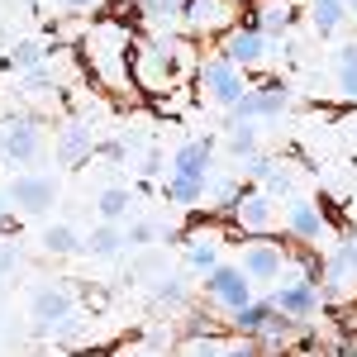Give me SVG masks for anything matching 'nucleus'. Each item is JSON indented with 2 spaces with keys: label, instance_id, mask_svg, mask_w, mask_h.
<instances>
[{
  "label": "nucleus",
  "instance_id": "30",
  "mask_svg": "<svg viewBox=\"0 0 357 357\" xmlns=\"http://www.w3.org/2000/svg\"><path fill=\"white\" fill-rule=\"evenodd\" d=\"M20 267V243H0V276H10Z\"/></svg>",
  "mask_w": 357,
  "mask_h": 357
},
{
  "label": "nucleus",
  "instance_id": "6",
  "mask_svg": "<svg viewBox=\"0 0 357 357\" xmlns=\"http://www.w3.org/2000/svg\"><path fill=\"white\" fill-rule=\"evenodd\" d=\"M200 286H205V301H215L220 310H229V314L257 301V296H252V281L243 276V267H238V262H220V267L205 276Z\"/></svg>",
  "mask_w": 357,
  "mask_h": 357
},
{
  "label": "nucleus",
  "instance_id": "27",
  "mask_svg": "<svg viewBox=\"0 0 357 357\" xmlns=\"http://www.w3.org/2000/svg\"><path fill=\"white\" fill-rule=\"evenodd\" d=\"M124 238H129V248H153L158 238H162V229L153 220H134L129 229H124Z\"/></svg>",
  "mask_w": 357,
  "mask_h": 357
},
{
  "label": "nucleus",
  "instance_id": "21",
  "mask_svg": "<svg viewBox=\"0 0 357 357\" xmlns=\"http://www.w3.org/2000/svg\"><path fill=\"white\" fill-rule=\"evenodd\" d=\"M343 24H348L343 0H310V29H314L319 38H333Z\"/></svg>",
  "mask_w": 357,
  "mask_h": 357
},
{
  "label": "nucleus",
  "instance_id": "7",
  "mask_svg": "<svg viewBox=\"0 0 357 357\" xmlns=\"http://www.w3.org/2000/svg\"><path fill=\"white\" fill-rule=\"evenodd\" d=\"M5 191H10V205L20 215H48L57 205V176H48V172H20Z\"/></svg>",
  "mask_w": 357,
  "mask_h": 357
},
{
  "label": "nucleus",
  "instance_id": "33",
  "mask_svg": "<svg viewBox=\"0 0 357 357\" xmlns=\"http://www.w3.org/2000/svg\"><path fill=\"white\" fill-rule=\"evenodd\" d=\"M343 10H348V20H357V0H343Z\"/></svg>",
  "mask_w": 357,
  "mask_h": 357
},
{
  "label": "nucleus",
  "instance_id": "24",
  "mask_svg": "<svg viewBox=\"0 0 357 357\" xmlns=\"http://www.w3.org/2000/svg\"><path fill=\"white\" fill-rule=\"evenodd\" d=\"M43 252H48V257H72V252H82L77 229H72V224H48V229H43Z\"/></svg>",
  "mask_w": 357,
  "mask_h": 357
},
{
  "label": "nucleus",
  "instance_id": "31",
  "mask_svg": "<svg viewBox=\"0 0 357 357\" xmlns=\"http://www.w3.org/2000/svg\"><path fill=\"white\" fill-rule=\"evenodd\" d=\"M10 210H15V205H10V191H0V234H5V229H15Z\"/></svg>",
  "mask_w": 357,
  "mask_h": 357
},
{
  "label": "nucleus",
  "instance_id": "20",
  "mask_svg": "<svg viewBox=\"0 0 357 357\" xmlns=\"http://www.w3.org/2000/svg\"><path fill=\"white\" fill-rule=\"evenodd\" d=\"M91 153H96L91 129H82V124H67V129H62V138H57V162H62V167H77L82 158H91Z\"/></svg>",
  "mask_w": 357,
  "mask_h": 357
},
{
  "label": "nucleus",
  "instance_id": "11",
  "mask_svg": "<svg viewBox=\"0 0 357 357\" xmlns=\"http://www.w3.org/2000/svg\"><path fill=\"white\" fill-rule=\"evenodd\" d=\"M238 267H243V276L252 286L257 281H281V272H286V248L267 243V238H252L243 248V257H238Z\"/></svg>",
  "mask_w": 357,
  "mask_h": 357
},
{
  "label": "nucleus",
  "instance_id": "32",
  "mask_svg": "<svg viewBox=\"0 0 357 357\" xmlns=\"http://www.w3.org/2000/svg\"><path fill=\"white\" fill-rule=\"evenodd\" d=\"M57 5H62V10H96L100 0H57Z\"/></svg>",
  "mask_w": 357,
  "mask_h": 357
},
{
  "label": "nucleus",
  "instance_id": "26",
  "mask_svg": "<svg viewBox=\"0 0 357 357\" xmlns=\"http://www.w3.org/2000/svg\"><path fill=\"white\" fill-rule=\"evenodd\" d=\"M229 153L238 162L257 158V124H229Z\"/></svg>",
  "mask_w": 357,
  "mask_h": 357
},
{
  "label": "nucleus",
  "instance_id": "4",
  "mask_svg": "<svg viewBox=\"0 0 357 357\" xmlns=\"http://www.w3.org/2000/svg\"><path fill=\"white\" fill-rule=\"evenodd\" d=\"M286 110H291V82L272 77V82L248 86V96L229 114H234V124H257V119H281Z\"/></svg>",
  "mask_w": 357,
  "mask_h": 357
},
{
  "label": "nucleus",
  "instance_id": "10",
  "mask_svg": "<svg viewBox=\"0 0 357 357\" xmlns=\"http://www.w3.org/2000/svg\"><path fill=\"white\" fill-rule=\"evenodd\" d=\"M0 153L15 167L38 162V153H43V129H38L33 119H10V124L0 129Z\"/></svg>",
  "mask_w": 357,
  "mask_h": 357
},
{
  "label": "nucleus",
  "instance_id": "29",
  "mask_svg": "<svg viewBox=\"0 0 357 357\" xmlns=\"http://www.w3.org/2000/svg\"><path fill=\"white\" fill-rule=\"evenodd\" d=\"M138 172H143V176H162V153H158V148H148V153L138 158Z\"/></svg>",
  "mask_w": 357,
  "mask_h": 357
},
{
  "label": "nucleus",
  "instance_id": "12",
  "mask_svg": "<svg viewBox=\"0 0 357 357\" xmlns=\"http://www.w3.org/2000/svg\"><path fill=\"white\" fill-rule=\"evenodd\" d=\"M267 301H272L281 314H291V319H310V314H319V305H324V286H314V281H281Z\"/></svg>",
  "mask_w": 357,
  "mask_h": 357
},
{
  "label": "nucleus",
  "instance_id": "8",
  "mask_svg": "<svg viewBox=\"0 0 357 357\" xmlns=\"http://www.w3.org/2000/svg\"><path fill=\"white\" fill-rule=\"evenodd\" d=\"M267 53H272V38H267L257 24H248V20L220 38V57H229V62H234V67H243V72H248V67H262Z\"/></svg>",
  "mask_w": 357,
  "mask_h": 357
},
{
  "label": "nucleus",
  "instance_id": "22",
  "mask_svg": "<svg viewBox=\"0 0 357 357\" xmlns=\"http://www.w3.org/2000/svg\"><path fill=\"white\" fill-rule=\"evenodd\" d=\"M153 301L167 305V310H186V301H191L186 276H181V272H162L158 281H153Z\"/></svg>",
  "mask_w": 357,
  "mask_h": 357
},
{
  "label": "nucleus",
  "instance_id": "2",
  "mask_svg": "<svg viewBox=\"0 0 357 357\" xmlns=\"http://www.w3.org/2000/svg\"><path fill=\"white\" fill-rule=\"evenodd\" d=\"M86 53L96 62L100 82H110V86L129 82V72H134V43H129V33L119 24H96L91 38H86Z\"/></svg>",
  "mask_w": 357,
  "mask_h": 357
},
{
  "label": "nucleus",
  "instance_id": "13",
  "mask_svg": "<svg viewBox=\"0 0 357 357\" xmlns=\"http://www.w3.org/2000/svg\"><path fill=\"white\" fill-rule=\"evenodd\" d=\"M286 234L301 238V243H319V238L329 234V215H324L314 200L291 195V200H286Z\"/></svg>",
  "mask_w": 357,
  "mask_h": 357
},
{
  "label": "nucleus",
  "instance_id": "19",
  "mask_svg": "<svg viewBox=\"0 0 357 357\" xmlns=\"http://www.w3.org/2000/svg\"><path fill=\"white\" fill-rule=\"evenodd\" d=\"M129 210H134V191H129V186H105V191L96 195V215H100V224H124Z\"/></svg>",
  "mask_w": 357,
  "mask_h": 357
},
{
  "label": "nucleus",
  "instance_id": "17",
  "mask_svg": "<svg viewBox=\"0 0 357 357\" xmlns=\"http://www.w3.org/2000/svg\"><path fill=\"white\" fill-rule=\"evenodd\" d=\"M124 248H129L124 224H96V229L82 238V252H86V257H119Z\"/></svg>",
  "mask_w": 357,
  "mask_h": 357
},
{
  "label": "nucleus",
  "instance_id": "25",
  "mask_svg": "<svg viewBox=\"0 0 357 357\" xmlns=\"http://www.w3.org/2000/svg\"><path fill=\"white\" fill-rule=\"evenodd\" d=\"M186 267H191L195 276H210L220 267V243H215V238H191V243H186Z\"/></svg>",
  "mask_w": 357,
  "mask_h": 357
},
{
  "label": "nucleus",
  "instance_id": "9",
  "mask_svg": "<svg viewBox=\"0 0 357 357\" xmlns=\"http://www.w3.org/2000/svg\"><path fill=\"white\" fill-rule=\"evenodd\" d=\"M29 319H33V329H38V333L53 338V333L72 319V291H67V286H53V281L38 286V291L29 296Z\"/></svg>",
  "mask_w": 357,
  "mask_h": 357
},
{
  "label": "nucleus",
  "instance_id": "16",
  "mask_svg": "<svg viewBox=\"0 0 357 357\" xmlns=\"http://www.w3.org/2000/svg\"><path fill=\"white\" fill-rule=\"evenodd\" d=\"M272 314H276L272 301H252V305H243V310L229 314V329L238 333V338H262V329L272 324Z\"/></svg>",
  "mask_w": 357,
  "mask_h": 357
},
{
  "label": "nucleus",
  "instance_id": "28",
  "mask_svg": "<svg viewBox=\"0 0 357 357\" xmlns=\"http://www.w3.org/2000/svg\"><path fill=\"white\" fill-rule=\"evenodd\" d=\"M220 357H262V338H238V343H224Z\"/></svg>",
  "mask_w": 357,
  "mask_h": 357
},
{
  "label": "nucleus",
  "instance_id": "15",
  "mask_svg": "<svg viewBox=\"0 0 357 357\" xmlns=\"http://www.w3.org/2000/svg\"><path fill=\"white\" fill-rule=\"evenodd\" d=\"M248 24H257L267 38H286L291 24H296V0H257Z\"/></svg>",
  "mask_w": 357,
  "mask_h": 357
},
{
  "label": "nucleus",
  "instance_id": "14",
  "mask_svg": "<svg viewBox=\"0 0 357 357\" xmlns=\"http://www.w3.org/2000/svg\"><path fill=\"white\" fill-rule=\"evenodd\" d=\"M234 220H238V229L243 234H267L276 220V210H272V195L267 191H248L234 200Z\"/></svg>",
  "mask_w": 357,
  "mask_h": 357
},
{
  "label": "nucleus",
  "instance_id": "18",
  "mask_svg": "<svg viewBox=\"0 0 357 357\" xmlns=\"http://www.w3.org/2000/svg\"><path fill=\"white\" fill-rule=\"evenodd\" d=\"M43 62H48V48H43V43H33V38H20V43H10V53H5V72L29 77V72H38Z\"/></svg>",
  "mask_w": 357,
  "mask_h": 357
},
{
  "label": "nucleus",
  "instance_id": "34",
  "mask_svg": "<svg viewBox=\"0 0 357 357\" xmlns=\"http://www.w3.org/2000/svg\"><path fill=\"white\" fill-rule=\"evenodd\" d=\"M20 5H38V0H20Z\"/></svg>",
  "mask_w": 357,
  "mask_h": 357
},
{
  "label": "nucleus",
  "instance_id": "5",
  "mask_svg": "<svg viewBox=\"0 0 357 357\" xmlns=\"http://www.w3.org/2000/svg\"><path fill=\"white\" fill-rule=\"evenodd\" d=\"M200 91L215 100V105H224V110H234L238 100L248 96V72L243 67H234L229 57H205L200 62Z\"/></svg>",
  "mask_w": 357,
  "mask_h": 357
},
{
  "label": "nucleus",
  "instance_id": "23",
  "mask_svg": "<svg viewBox=\"0 0 357 357\" xmlns=\"http://www.w3.org/2000/svg\"><path fill=\"white\" fill-rule=\"evenodd\" d=\"M333 77H338V96L357 100V38L333 53Z\"/></svg>",
  "mask_w": 357,
  "mask_h": 357
},
{
  "label": "nucleus",
  "instance_id": "1",
  "mask_svg": "<svg viewBox=\"0 0 357 357\" xmlns=\"http://www.w3.org/2000/svg\"><path fill=\"white\" fill-rule=\"evenodd\" d=\"M210 172H215V138H191L172 153L162 181V200L167 205H195L210 191Z\"/></svg>",
  "mask_w": 357,
  "mask_h": 357
},
{
  "label": "nucleus",
  "instance_id": "3",
  "mask_svg": "<svg viewBox=\"0 0 357 357\" xmlns=\"http://www.w3.org/2000/svg\"><path fill=\"white\" fill-rule=\"evenodd\" d=\"M238 15H243L238 0H186L181 24L195 38H224L229 29H238Z\"/></svg>",
  "mask_w": 357,
  "mask_h": 357
}]
</instances>
